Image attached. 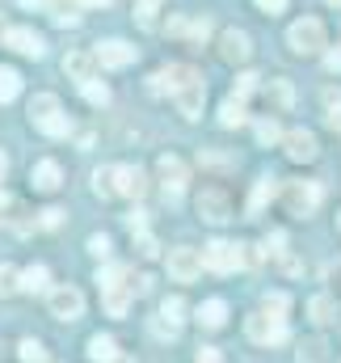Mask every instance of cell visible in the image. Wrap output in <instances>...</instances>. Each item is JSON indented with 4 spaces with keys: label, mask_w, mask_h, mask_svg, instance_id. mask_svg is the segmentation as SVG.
Returning a JSON list of instances; mask_svg holds the SVG:
<instances>
[{
    "label": "cell",
    "mask_w": 341,
    "mask_h": 363,
    "mask_svg": "<svg viewBox=\"0 0 341 363\" xmlns=\"http://www.w3.org/2000/svg\"><path fill=\"white\" fill-rule=\"evenodd\" d=\"M97 287H101V304H105L110 317H122V313L131 308V300H135L131 271H122V267H105V271H97Z\"/></svg>",
    "instance_id": "6da1fadb"
},
{
    "label": "cell",
    "mask_w": 341,
    "mask_h": 363,
    "mask_svg": "<svg viewBox=\"0 0 341 363\" xmlns=\"http://www.w3.org/2000/svg\"><path fill=\"white\" fill-rule=\"evenodd\" d=\"M30 123H34L42 135H55V140L72 131V118L64 114V106H59L55 93H34V97H30Z\"/></svg>",
    "instance_id": "7a4b0ae2"
},
{
    "label": "cell",
    "mask_w": 341,
    "mask_h": 363,
    "mask_svg": "<svg viewBox=\"0 0 341 363\" xmlns=\"http://www.w3.org/2000/svg\"><path fill=\"white\" fill-rule=\"evenodd\" d=\"M287 47L295 55H320L329 47V34H325V21L320 17H299L291 30H287Z\"/></svg>",
    "instance_id": "3957f363"
},
{
    "label": "cell",
    "mask_w": 341,
    "mask_h": 363,
    "mask_svg": "<svg viewBox=\"0 0 341 363\" xmlns=\"http://www.w3.org/2000/svg\"><path fill=\"white\" fill-rule=\"evenodd\" d=\"M202 267L215 274H232L249 267V245H232V241H211L202 245Z\"/></svg>",
    "instance_id": "277c9868"
},
{
    "label": "cell",
    "mask_w": 341,
    "mask_h": 363,
    "mask_svg": "<svg viewBox=\"0 0 341 363\" xmlns=\"http://www.w3.org/2000/svg\"><path fill=\"white\" fill-rule=\"evenodd\" d=\"M320 199H325V190H320V182H287V190H282V203H287V211L291 216H312L316 207H320Z\"/></svg>",
    "instance_id": "5b68a950"
},
{
    "label": "cell",
    "mask_w": 341,
    "mask_h": 363,
    "mask_svg": "<svg viewBox=\"0 0 341 363\" xmlns=\"http://www.w3.org/2000/svg\"><path fill=\"white\" fill-rule=\"evenodd\" d=\"M47 304H51V317H55V321H81V313H85V296H81V287H72V283L51 287V291H47Z\"/></svg>",
    "instance_id": "8992f818"
},
{
    "label": "cell",
    "mask_w": 341,
    "mask_h": 363,
    "mask_svg": "<svg viewBox=\"0 0 341 363\" xmlns=\"http://www.w3.org/2000/svg\"><path fill=\"white\" fill-rule=\"evenodd\" d=\"M245 330H249V338L261 342V347H278V342H287V317H274V313H265V308L245 321Z\"/></svg>",
    "instance_id": "52a82bcc"
},
{
    "label": "cell",
    "mask_w": 341,
    "mask_h": 363,
    "mask_svg": "<svg viewBox=\"0 0 341 363\" xmlns=\"http://www.w3.org/2000/svg\"><path fill=\"white\" fill-rule=\"evenodd\" d=\"M0 47H13V51H21V55H30V60H42V55H47L42 34H38V30H30V26H4Z\"/></svg>",
    "instance_id": "ba28073f"
},
{
    "label": "cell",
    "mask_w": 341,
    "mask_h": 363,
    "mask_svg": "<svg viewBox=\"0 0 341 363\" xmlns=\"http://www.w3.org/2000/svg\"><path fill=\"white\" fill-rule=\"evenodd\" d=\"M0 228H8V233H17V237H25V233L38 228V220H34V216H30V211H25L4 186H0Z\"/></svg>",
    "instance_id": "9c48e42d"
},
{
    "label": "cell",
    "mask_w": 341,
    "mask_h": 363,
    "mask_svg": "<svg viewBox=\"0 0 341 363\" xmlns=\"http://www.w3.org/2000/svg\"><path fill=\"white\" fill-rule=\"evenodd\" d=\"M156 178H161V186H165V199L177 203V199H181V186H185V161L173 157V152H165V157L156 161Z\"/></svg>",
    "instance_id": "30bf717a"
},
{
    "label": "cell",
    "mask_w": 341,
    "mask_h": 363,
    "mask_svg": "<svg viewBox=\"0 0 341 363\" xmlns=\"http://www.w3.org/2000/svg\"><path fill=\"white\" fill-rule=\"evenodd\" d=\"M198 216H202L207 224H224V220H232V199H228L219 186H207V190L198 194Z\"/></svg>",
    "instance_id": "8fae6325"
},
{
    "label": "cell",
    "mask_w": 341,
    "mask_h": 363,
    "mask_svg": "<svg viewBox=\"0 0 341 363\" xmlns=\"http://www.w3.org/2000/svg\"><path fill=\"white\" fill-rule=\"evenodd\" d=\"M282 148H287V157H291V161H304V165L320 157V144H316V135H312V131H304V127L287 131V135H282Z\"/></svg>",
    "instance_id": "7c38bea8"
},
{
    "label": "cell",
    "mask_w": 341,
    "mask_h": 363,
    "mask_svg": "<svg viewBox=\"0 0 341 363\" xmlns=\"http://www.w3.org/2000/svg\"><path fill=\"white\" fill-rule=\"evenodd\" d=\"M173 101H177V110H181L185 118H198V114H202V101H207V85H202V77L194 72L181 89L173 93Z\"/></svg>",
    "instance_id": "4fadbf2b"
},
{
    "label": "cell",
    "mask_w": 341,
    "mask_h": 363,
    "mask_svg": "<svg viewBox=\"0 0 341 363\" xmlns=\"http://www.w3.org/2000/svg\"><path fill=\"white\" fill-rule=\"evenodd\" d=\"M93 55H97L101 68H127V64H135V47L122 43V38H105V43H97Z\"/></svg>",
    "instance_id": "5bb4252c"
},
{
    "label": "cell",
    "mask_w": 341,
    "mask_h": 363,
    "mask_svg": "<svg viewBox=\"0 0 341 363\" xmlns=\"http://www.w3.org/2000/svg\"><path fill=\"white\" fill-rule=\"evenodd\" d=\"M219 55H224L228 64H245V60L253 55V38H249L245 30H224V34H219Z\"/></svg>",
    "instance_id": "9a60e30c"
},
{
    "label": "cell",
    "mask_w": 341,
    "mask_h": 363,
    "mask_svg": "<svg viewBox=\"0 0 341 363\" xmlns=\"http://www.w3.org/2000/svg\"><path fill=\"white\" fill-rule=\"evenodd\" d=\"M169 274L177 283H194L202 274V254L198 250H173L169 254Z\"/></svg>",
    "instance_id": "2e32d148"
},
{
    "label": "cell",
    "mask_w": 341,
    "mask_h": 363,
    "mask_svg": "<svg viewBox=\"0 0 341 363\" xmlns=\"http://www.w3.org/2000/svg\"><path fill=\"white\" fill-rule=\"evenodd\" d=\"M97 68H101V64H97V55H93V51H68V55H64V77H68V81H76V85L93 81V77H97Z\"/></svg>",
    "instance_id": "e0dca14e"
},
{
    "label": "cell",
    "mask_w": 341,
    "mask_h": 363,
    "mask_svg": "<svg viewBox=\"0 0 341 363\" xmlns=\"http://www.w3.org/2000/svg\"><path fill=\"white\" fill-rule=\"evenodd\" d=\"M181 313H185L181 296H169V300L161 304V317L152 321V334H156V338H177V330H181Z\"/></svg>",
    "instance_id": "ac0fdd59"
},
{
    "label": "cell",
    "mask_w": 341,
    "mask_h": 363,
    "mask_svg": "<svg viewBox=\"0 0 341 363\" xmlns=\"http://www.w3.org/2000/svg\"><path fill=\"white\" fill-rule=\"evenodd\" d=\"M114 190L127 194V199H144V190H148L144 169H135V165H114Z\"/></svg>",
    "instance_id": "d6986e66"
},
{
    "label": "cell",
    "mask_w": 341,
    "mask_h": 363,
    "mask_svg": "<svg viewBox=\"0 0 341 363\" xmlns=\"http://www.w3.org/2000/svg\"><path fill=\"white\" fill-rule=\"evenodd\" d=\"M190 77H194V68H185V64H169V68H161V72L152 77V93H161V97L169 93V97H173V93L181 89Z\"/></svg>",
    "instance_id": "ffe728a7"
},
{
    "label": "cell",
    "mask_w": 341,
    "mask_h": 363,
    "mask_svg": "<svg viewBox=\"0 0 341 363\" xmlns=\"http://www.w3.org/2000/svg\"><path fill=\"white\" fill-rule=\"evenodd\" d=\"M30 182H34V190L55 194V190L64 186V174H59V165H55V161H38V165L30 169Z\"/></svg>",
    "instance_id": "44dd1931"
},
{
    "label": "cell",
    "mask_w": 341,
    "mask_h": 363,
    "mask_svg": "<svg viewBox=\"0 0 341 363\" xmlns=\"http://www.w3.org/2000/svg\"><path fill=\"white\" fill-rule=\"evenodd\" d=\"M198 325H202V330H224V325H228V304H224V300H202Z\"/></svg>",
    "instance_id": "7402d4cb"
},
{
    "label": "cell",
    "mask_w": 341,
    "mask_h": 363,
    "mask_svg": "<svg viewBox=\"0 0 341 363\" xmlns=\"http://www.w3.org/2000/svg\"><path fill=\"white\" fill-rule=\"evenodd\" d=\"M118 355H122V351H118V342H114L110 334H93V338H88V359L93 363H114Z\"/></svg>",
    "instance_id": "603a6c76"
},
{
    "label": "cell",
    "mask_w": 341,
    "mask_h": 363,
    "mask_svg": "<svg viewBox=\"0 0 341 363\" xmlns=\"http://www.w3.org/2000/svg\"><path fill=\"white\" fill-rule=\"evenodd\" d=\"M47 9L55 26H81V0H51Z\"/></svg>",
    "instance_id": "cb8c5ba5"
},
{
    "label": "cell",
    "mask_w": 341,
    "mask_h": 363,
    "mask_svg": "<svg viewBox=\"0 0 341 363\" xmlns=\"http://www.w3.org/2000/svg\"><path fill=\"white\" fill-rule=\"evenodd\" d=\"M21 291H30V296H47V291H51V274H47V267H30V271H21Z\"/></svg>",
    "instance_id": "d4e9b609"
},
{
    "label": "cell",
    "mask_w": 341,
    "mask_h": 363,
    "mask_svg": "<svg viewBox=\"0 0 341 363\" xmlns=\"http://www.w3.org/2000/svg\"><path fill=\"white\" fill-rule=\"evenodd\" d=\"M265 97H270V110H291V101H295V89H291V81H270V89H265Z\"/></svg>",
    "instance_id": "484cf974"
},
{
    "label": "cell",
    "mask_w": 341,
    "mask_h": 363,
    "mask_svg": "<svg viewBox=\"0 0 341 363\" xmlns=\"http://www.w3.org/2000/svg\"><path fill=\"white\" fill-rule=\"evenodd\" d=\"M274 194H278V178H257L253 182V194H249V211L257 216V211H261Z\"/></svg>",
    "instance_id": "4316f807"
},
{
    "label": "cell",
    "mask_w": 341,
    "mask_h": 363,
    "mask_svg": "<svg viewBox=\"0 0 341 363\" xmlns=\"http://www.w3.org/2000/svg\"><path fill=\"white\" fill-rule=\"evenodd\" d=\"M295 363H329V342H325V338H308V342H299Z\"/></svg>",
    "instance_id": "83f0119b"
},
{
    "label": "cell",
    "mask_w": 341,
    "mask_h": 363,
    "mask_svg": "<svg viewBox=\"0 0 341 363\" xmlns=\"http://www.w3.org/2000/svg\"><path fill=\"white\" fill-rule=\"evenodd\" d=\"M308 313H312V321H316V325H329V321L337 317V300H333V296H312Z\"/></svg>",
    "instance_id": "f1b7e54d"
},
{
    "label": "cell",
    "mask_w": 341,
    "mask_h": 363,
    "mask_svg": "<svg viewBox=\"0 0 341 363\" xmlns=\"http://www.w3.org/2000/svg\"><path fill=\"white\" fill-rule=\"evenodd\" d=\"M320 106H325L329 127H337V123H341V89H337V85H325V89H320Z\"/></svg>",
    "instance_id": "f546056e"
},
{
    "label": "cell",
    "mask_w": 341,
    "mask_h": 363,
    "mask_svg": "<svg viewBox=\"0 0 341 363\" xmlns=\"http://www.w3.org/2000/svg\"><path fill=\"white\" fill-rule=\"evenodd\" d=\"M17 93H21V72L17 68H0V106L13 101Z\"/></svg>",
    "instance_id": "4dcf8cb0"
},
{
    "label": "cell",
    "mask_w": 341,
    "mask_h": 363,
    "mask_svg": "<svg viewBox=\"0 0 341 363\" xmlns=\"http://www.w3.org/2000/svg\"><path fill=\"white\" fill-rule=\"evenodd\" d=\"M245 123V101L241 97H228L224 110H219V127H241Z\"/></svg>",
    "instance_id": "1f68e13d"
},
{
    "label": "cell",
    "mask_w": 341,
    "mask_h": 363,
    "mask_svg": "<svg viewBox=\"0 0 341 363\" xmlns=\"http://www.w3.org/2000/svg\"><path fill=\"white\" fill-rule=\"evenodd\" d=\"M17 355H21V363H51V359H47V347H42L38 338H21Z\"/></svg>",
    "instance_id": "d6a6232c"
},
{
    "label": "cell",
    "mask_w": 341,
    "mask_h": 363,
    "mask_svg": "<svg viewBox=\"0 0 341 363\" xmlns=\"http://www.w3.org/2000/svg\"><path fill=\"white\" fill-rule=\"evenodd\" d=\"M93 194H101V199H114V194H118V190H114V165H105V169L93 174Z\"/></svg>",
    "instance_id": "836d02e7"
},
{
    "label": "cell",
    "mask_w": 341,
    "mask_h": 363,
    "mask_svg": "<svg viewBox=\"0 0 341 363\" xmlns=\"http://www.w3.org/2000/svg\"><path fill=\"white\" fill-rule=\"evenodd\" d=\"M156 13H161V0H135V21H139L144 30L156 26Z\"/></svg>",
    "instance_id": "e575fe53"
},
{
    "label": "cell",
    "mask_w": 341,
    "mask_h": 363,
    "mask_svg": "<svg viewBox=\"0 0 341 363\" xmlns=\"http://www.w3.org/2000/svg\"><path fill=\"white\" fill-rule=\"evenodd\" d=\"M13 291H21V274L8 262H0V296H13Z\"/></svg>",
    "instance_id": "d590c367"
},
{
    "label": "cell",
    "mask_w": 341,
    "mask_h": 363,
    "mask_svg": "<svg viewBox=\"0 0 341 363\" xmlns=\"http://www.w3.org/2000/svg\"><path fill=\"white\" fill-rule=\"evenodd\" d=\"M257 140H261V144H282L278 123H274V118H261V123H257Z\"/></svg>",
    "instance_id": "8d00e7d4"
},
{
    "label": "cell",
    "mask_w": 341,
    "mask_h": 363,
    "mask_svg": "<svg viewBox=\"0 0 341 363\" xmlns=\"http://www.w3.org/2000/svg\"><path fill=\"white\" fill-rule=\"evenodd\" d=\"M81 89H85V97L93 101V106H110V89H105V85H97V77H93V81H85Z\"/></svg>",
    "instance_id": "74e56055"
},
{
    "label": "cell",
    "mask_w": 341,
    "mask_h": 363,
    "mask_svg": "<svg viewBox=\"0 0 341 363\" xmlns=\"http://www.w3.org/2000/svg\"><path fill=\"white\" fill-rule=\"evenodd\" d=\"M257 81H261L257 72H241V77H236V89H232V97H241V101H245V97L257 89Z\"/></svg>",
    "instance_id": "f35d334b"
},
{
    "label": "cell",
    "mask_w": 341,
    "mask_h": 363,
    "mask_svg": "<svg viewBox=\"0 0 341 363\" xmlns=\"http://www.w3.org/2000/svg\"><path fill=\"white\" fill-rule=\"evenodd\" d=\"M110 250H114V245H110L105 233H93V237H88V254H93V258H110Z\"/></svg>",
    "instance_id": "ab89813d"
},
{
    "label": "cell",
    "mask_w": 341,
    "mask_h": 363,
    "mask_svg": "<svg viewBox=\"0 0 341 363\" xmlns=\"http://www.w3.org/2000/svg\"><path fill=\"white\" fill-rule=\"evenodd\" d=\"M34 220H38V228H59V224H64V211H59V207H47V211H38Z\"/></svg>",
    "instance_id": "60d3db41"
},
{
    "label": "cell",
    "mask_w": 341,
    "mask_h": 363,
    "mask_svg": "<svg viewBox=\"0 0 341 363\" xmlns=\"http://www.w3.org/2000/svg\"><path fill=\"white\" fill-rule=\"evenodd\" d=\"M135 250H139V258H156V237L135 233Z\"/></svg>",
    "instance_id": "b9f144b4"
},
{
    "label": "cell",
    "mask_w": 341,
    "mask_h": 363,
    "mask_svg": "<svg viewBox=\"0 0 341 363\" xmlns=\"http://www.w3.org/2000/svg\"><path fill=\"white\" fill-rule=\"evenodd\" d=\"M287 304H291V300H287L282 291H270V296H265V313H274V317H282V313H287Z\"/></svg>",
    "instance_id": "7bdbcfd3"
},
{
    "label": "cell",
    "mask_w": 341,
    "mask_h": 363,
    "mask_svg": "<svg viewBox=\"0 0 341 363\" xmlns=\"http://www.w3.org/2000/svg\"><path fill=\"white\" fill-rule=\"evenodd\" d=\"M185 38H194V43H207L211 38V21H190V34Z\"/></svg>",
    "instance_id": "ee69618b"
},
{
    "label": "cell",
    "mask_w": 341,
    "mask_h": 363,
    "mask_svg": "<svg viewBox=\"0 0 341 363\" xmlns=\"http://www.w3.org/2000/svg\"><path fill=\"white\" fill-rule=\"evenodd\" d=\"M127 228H131V233H148V211H139V207H135V211L127 216Z\"/></svg>",
    "instance_id": "f6af8a7d"
},
{
    "label": "cell",
    "mask_w": 341,
    "mask_h": 363,
    "mask_svg": "<svg viewBox=\"0 0 341 363\" xmlns=\"http://www.w3.org/2000/svg\"><path fill=\"white\" fill-rule=\"evenodd\" d=\"M169 34H173V38H185V34H190V21H185V17H173V21H169Z\"/></svg>",
    "instance_id": "bcb514c9"
},
{
    "label": "cell",
    "mask_w": 341,
    "mask_h": 363,
    "mask_svg": "<svg viewBox=\"0 0 341 363\" xmlns=\"http://www.w3.org/2000/svg\"><path fill=\"white\" fill-rule=\"evenodd\" d=\"M257 9L274 17V13H282V9H287V0H257Z\"/></svg>",
    "instance_id": "7dc6e473"
},
{
    "label": "cell",
    "mask_w": 341,
    "mask_h": 363,
    "mask_svg": "<svg viewBox=\"0 0 341 363\" xmlns=\"http://www.w3.org/2000/svg\"><path fill=\"white\" fill-rule=\"evenodd\" d=\"M194 363H224L219 359V351H215V347H202V351H198V359Z\"/></svg>",
    "instance_id": "c3c4849f"
},
{
    "label": "cell",
    "mask_w": 341,
    "mask_h": 363,
    "mask_svg": "<svg viewBox=\"0 0 341 363\" xmlns=\"http://www.w3.org/2000/svg\"><path fill=\"white\" fill-rule=\"evenodd\" d=\"M325 64H329V72H341V51H329Z\"/></svg>",
    "instance_id": "681fc988"
},
{
    "label": "cell",
    "mask_w": 341,
    "mask_h": 363,
    "mask_svg": "<svg viewBox=\"0 0 341 363\" xmlns=\"http://www.w3.org/2000/svg\"><path fill=\"white\" fill-rule=\"evenodd\" d=\"M51 0H21V9H47Z\"/></svg>",
    "instance_id": "f907efd6"
},
{
    "label": "cell",
    "mask_w": 341,
    "mask_h": 363,
    "mask_svg": "<svg viewBox=\"0 0 341 363\" xmlns=\"http://www.w3.org/2000/svg\"><path fill=\"white\" fill-rule=\"evenodd\" d=\"M81 4H88V9H105V4H114V0H81Z\"/></svg>",
    "instance_id": "816d5d0a"
},
{
    "label": "cell",
    "mask_w": 341,
    "mask_h": 363,
    "mask_svg": "<svg viewBox=\"0 0 341 363\" xmlns=\"http://www.w3.org/2000/svg\"><path fill=\"white\" fill-rule=\"evenodd\" d=\"M4 174H8V157L0 152V178H4Z\"/></svg>",
    "instance_id": "f5cc1de1"
},
{
    "label": "cell",
    "mask_w": 341,
    "mask_h": 363,
    "mask_svg": "<svg viewBox=\"0 0 341 363\" xmlns=\"http://www.w3.org/2000/svg\"><path fill=\"white\" fill-rule=\"evenodd\" d=\"M325 4H333V9H341V0H325Z\"/></svg>",
    "instance_id": "db71d44e"
},
{
    "label": "cell",
    "mask_w": 341,
    "mask_h": 363,
    "mask_svg": "<svg viewBox=\"0 0 341 363\" xmlns=\"http://www.w3.org/2000/svg\"><path fill=\"white\" fill-rule=\"evenodd\" d=\"M114 363H131V359H127V355H118V359H114Z\"/></svg>",
    "instance_id": "11a10c76"
},
{
    "label": "cell",
    "mask_w": 341,
    "mask_h": 363,
    "mask_svg": "<svg viewBox=\"0 0 341 363\" xmlns=\"http://www.w3.org/2000/svg\"><path fill=\"white\" fill-rule=\"evenodd\" d=\"M333 131H337V135H341V123H337V127H333Z\"/></svg>",
    "instance_id": "9f6ffc18"
},
{
    "label": "cell",
    "mask_w": 341,
    "mask_h": 363,
    "mask_svg": "<svg viewBox=\"0 0 341 363\" xmlns=\"http://www.w3.org/2000/svg\"><path fill=\"white\" fill-rule=\"evenodd\" d=\"M0 34H4V26H0Z\"/></svg>",
    "instance_id": "6f0895ef"
},
{
    "label": "cell",
    "mask_w": 341,
    "mask_h": 363,
    "mask_svg": "<svg viewBox=\"0 0 341 363\" xmlns=\"http://www.w3.org/2000/svg\"><path fill=\"white\" fill-rule=\"evenodd\" d=\"M337 224H341V216H337Z\"/></svg>",
    "instance_id": "680465c9"
}]
</instances>
